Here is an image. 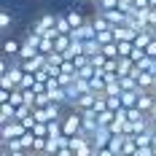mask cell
Instances as JSON below:
<instances>
[{"mask_svg":"<svg viewBox=\"0 0 156 156\" xmlns=\"http://www.w3.org/2000/svg\"><path fill=\"white\" fill-rule=\"evenodd\" d=\"M135 41H119V57H132Z\"/></svg>","mask_w":156,"mask_h":156,"instance_id":"cell-19","label":"cell"},{"mask_svg":"<svg viewBox=\"0 0 156 156\" xmlns=\"http://www.w3.org/2000/svg\"><path fill=\"white\" fill-rule=\"evenodd\" d=\"M151 8H156V0H151Z\"/></svg>","mask_w":156,"mask_h":156,"instance_id":"cell-35","label":"cell"},{"mask_svg":"<svg viewBox=\"0 0 156 156\" xmlns=\"http://www.w3.org/2000/svg\"><path fill=\"white\" fill-rule=\"evenodd\" d=\"M57 32L59 35H70L73 32V24H70L67 14H57Z\"/></svg>","mask_w":156,"mask_h":156,"instance_id":"cell-13","label":"cell"},{"mask_svg":"<svg viewBox=\"0 0 156 156\" xmlns=\"http://www.w3.org/2000/svg\"><path fill=\"white\" fill-rule=\"evenodd\" d=\"M102 54H105L108 59H119V41H113V43H105V46H102Z\"/></svg>","mask_w":156,"mask_h":156,"instance_id":"cell-20","label":"cell"},{"mask_svg":"<svg viewBox=\"0 0 156 156\" xmlns=\"http://www.w3.org/2000/svg\"><path fill=\"white\" fill-rule=\"evenodd\" d=\"M5 121H16V105L11 102H0V124Z\"/></svg>","mask_w":156,"mask_h":156,"instance_id":"cell-9","label":"cell"},{"mask_svg":"<svg viewBox=\"0 0 156 156\" xmlns=\"http://www.w3.org/2000/svg\"><path fill=\"white\" fill-rule=\"evenodd\" d=\"M137 108L143 110V113H156V94L154 92H143L140 97H137Z\"/></svg>","mask_w":156,"mask_h":156,"instance_id":"cell-3","label":"cell"},{"mask_svg":"<svg viewBox=\"0 0 156 156\" xmlns=\"http://www.w3.org/2000/svg\"><path fill=\"white\" fill-rule=\"evenodd\" d=\"M154 151H156L154 145H148V148H137V154H135V156H154Z\"/></svg>","mask_w":156,"mask_h":156,"instance_id":"cell-32","label":"cell"},{"mask_svg":"<svg viewBox=\"0 0 156 156\" xmlns=\"http://www.w3.org/2000/svg\"><path fill=\"white\" fill-rule=\"evenodd\" d=\"M41 54V43H32L27 38H22V51H19V59H32Z\"/></svg>","mask_w":156,"mask_h":156,"instance_id":"cell-4","label":"cell"},{"mask_svg":"<svg viewBox=\"0 0 156 156\" xmlns=\"http://www.w3.org/2000/svg\"><path fill=\"white\" fill-rule=\"evenodd\" d=\"M67 19H70L73 30H78V27H83V24H86V19H89V16H83L81 11H76V8H70V11H67Z\"/></svg>","mask_w":156,"mask_h":156,"instance_id":"cell-14","label":"cell"},{"mask_svg":"<svg viewBox=\"0 0 156 156\" xmlns=\"http://www.w3.org/2000/svg\"><path fill=\"white\" fill-rule=\"evenodd\" d=\"M94 100H97V94H94V92H83V94L76 100V102H73V108L86 110V108H92V105H94Z\"/></svg>","mask_w":156,"mask_h":156,"instance_id":"cell-10","label":"cell"},{"mask_svg":"<svg viewBox=\"0 0 156 156\" xmlns=\"http://www.w3.org/2000/svg\"><path fill=\"white\" fill-rule=\"evenodd\" d=\"M97 41H100L102 46H105V43H113V41H116V38H113V27H110V30H102V32H97Z\"/></svg>","mask_w":156,"mask_h":156,"instance_id":"cell-27","label":"cell"},{"mask_svg":"<svg viewBox=\"0 0 156 156\" xmlns=\"http://www.w3.org/2000/svg\"><path fill=\"white\" fill-rule=\"evenodd\" d=\"M51 51H54V38H48V35H46V38H41V54H46V57H48Z\"/></svg>","mask_w":156,"mask_h":156,"instance_id":"cell-26","label":"cell"},{"mask_svg":"<svg viewBox=\"0 0 156 156\" xmlns=\"http://www.w3.org/2000/svg\"><path fill=\"white\" fill-rule=\"evenodd\" d=\"M113 38H116V41H135L137 32L132 30L129 24H119V27H113Z\"/></svg>","mask_w":156,"mask_h":156,"instance_id":"cell-8","label":"cell"},{"mask_svg":"<svg viewBox=\"0 0 156 156\" xmlns=\"http://www.w3.org/2000/svg\"><path fill=\"white\" fill-rule=\"evenodd\" d=\"M8 102H11V105H16V108H19V105H27V102H24V89H14Z\"/></svg>","mask_w":156,"mask_h":156,"instance_id":"cell-24","label":"cell"},{"mask_svg":"<svg viewBox=\"0 0 156 156\" xmlns=\"http://www.w3.org/2000/svg\"><path fill=\"white\" fill-rule=\"evenodd\" d=\"M92 5H94V11H113V8H119V0H97Z\"/></svg>","mask_w":156,"mask_h":156,"instance_id":"cell-18","label":"cell"},{"mask_svg":"<svg viewBox=\"0 0 156 156\" xmlns=\"http://www.w3.org/2000/svg\"><path fill=\"white\" fill-rule=\"evenodd\" d=\"M143 94V89H132V92H121V102L124 108H135L137 105V97Z\"/></svg>","mask_w":156,"mask_h":156,"instance_id":"cell-12","label":"cell"},{"mask_svg":"<svg viewBox=\"0 0 156 156\" xmlns=\"http://www.w3.org/2000/svg\"><path fill=\"white\" fill-rule=\"evenodd\" d=\"M145 51H148V57H156V38L148 43V48H145Z\"/></svg>","mask_w":156,"mask_h":156,"instance_id":"cell-34","label":"cell"},{"mask_svg":"<svg viewBox=\"0 0 156 156\" xmlns=\"http://www.w3.org/2000/svg\"><path fill=\"white\" fill-rule=\"evenodd\" d=\"M14 27V14L8 11V8H3L0 11V32H3V38H5V32Z\"/></svg>","mask_w":156,"mask_h":156,"instance_id":"cell-11","label":"cell"},{"mask_svg":"<svg viewBox=\"0 0 156 156\" xmlns=\"http://www.w3.org/2000/svg\"><path fill=\"white\" fill-rule=\"evenodd\" d=\"M108 108L113 110V113H116V110H121V108H124V102H121V94H119V97H108Z\"/></svg>","mask_w":156,"mask_h":156,"instance_id":"cell-29","label":"cell"},{"mask_svg":"<svg viewBox=\"0 0 156 156\" xmlns=\"http://www.w3.org/2000/svg\"><path fill=\"white\" fill-rule=\"evenodd\" d=\"M113 121H116V113H113V110H105V113L97 116V124H100V126H110Z\"/></svg>","mask_w":156,"mask_h":156,"instance_id":"cell-22","label":"cell"},{"mask_svg":"<svg viewBox=\"0 0 156 156\" xmlns=\"http://www.w3.org/2000/svg\"><path fill=\"white\" fill-rule=\"evenodd\" d=\"M35 83H38L35 73H24V78H22V86H19V89H35Z\"/></svg>","mask_w":156,"mask_h":156,"instance_id":"cell-25","label":"cell"},{"mask_svg":"<svg viewBox=\"0 0 156 156\" xmlns=\"http://www.w3.org/2000/svg\"><path fill=\"white\" fill-rule=\"evenodd\" d=\"M119 8H121L124 14H132V11H137V8H135V0H119Z\"/></svg>","mask_w":156,"mask_h":156,"instance_id":"cell-30","label":"cell"},{"mask_svg":"<svg viewBox=\"0 0 156 156\" xmlns=\"http://www.w3.org/2000/svg\"><path fill=\"white\" fill-rule=\"evenodd\" d=\"M62 73H67V76H73V78H76V76H78L76 62H73V59H65V62H62Z\"/></svg>","mask_w":156,"mask_h":156,"instance_id":"cell-28","label":"cell"},{"mask_svg":"<svg viewBox=\"0 0 156 156\" xmlns=\"http://www.w3.org/2000/svg\"><path fill=\"white\" fill-rule=\"evenodd\" d=\"M97 73H100V67H94V65L89 62L86 67H81V70H78V78H86V81H92V78L97 76Z\"/></svg>","mask_w":156,"mask_h":156,"instance_id":"cell-21","label":"cell"},{"mask_svg":"<svg viewBox=\"0 0 156 156\" xmlns=\"http://www.w3.org/2000/svg\"><path fill=\"white\" fill-rule=\"evenodd\" d=\"M19 51H22V41H16V38H3V57H19Z\"/></svg>","mask_w":156,"mask_h":156,"instance_id":"cell-6","label":"cell"},{"mask_svg":"<svg viewBox=\"0 0 156 156\" xmlns=\"http://www.w3.org/2000/svg\"><path fill=\"white\" fill-rule=\"evenodd\" d=\"M135 8H137V11H145V8H151V0H135Z\"/></svg>","mask_w":156,"mask_h":156,"instance_id":"cell-33","label":"cell"},{"mask_svg":"<svg viewBox=\"0 0 156 156\" xmlns=\"http://www.w3.org/2000/svg\"><path fill=\"white\" fill-rule=\"evenodd\" d=\"M70 43H73V38H70V35H57V38H54V51L65 54V51L70 48Z\"/></svg>","mask_w":156,"mask_h":156,"instance_id":"cell-16","label":"cell"},{"mask_svg":"<svg viewBox=\"0 0 156 156\" xmlns=\"http://www.w3.org/2000/svg\"><path fill=\"white\" fill-rule=\"evenodd\" d=\"M110 137H113V132H110L108 126H97L94 135H92L94 148H108V145H110Z\"/></svg>","mask_w":156,"mask_h":156,"instance_id":"cell-2","label":"cell"},{"mask_svg":"<svg viewBox=\"0 0 156 156\" xmlns=\"http://www.w3.org/2000/svg\"><path fill=\"white\" fill-rule=\"evenodd\" d=\"M124 140H126V135H113V137H110V151H113V154H119L121 156V151H124Z\"/></svg>","mask_w":156,"mask_h":156,"instance_id":"cell-17","label":"cell"},{"mask_svg":"<svg viewBox=\"0 0 156 156\" xmlns=\"http://www.w3.org/2000/svg\"><path fill=\"white\" fill-rule=\"evenodd\" d=\"M94 3H97V0H94Z\"/></svg>","mask_w":156,"mask_h":156,"instance_id":"cell-39","label":"cell"},{"mask_svg":"<svg viewBox=\"0 0 156 156\" xmlns=\"http://www.w3.org/2000/svg\"><path fill=\"white\" fill-rule=\"evenodd\" d=\"M83 3H94V0H83Z\"/></svg>","mask_w":156,"mask_h":156,"instance_id":"cell-36","label":"cell"},{"mask_svg":"<svg viewBox=\"0 0 156 156\" xmlns=\"http://www.w3.org/2000/svg\"><path fill=\"white\" fill-rule=\"evenodd\" d=\"M132 70H135V59H132V57H119V59H116V76L119 78L132 76Z\"/></svg>","mask_w":156,"mask_h":156,"instance_id":"cell-5","label":"cell"},{"mask_svg":"<svg viewBox=\"0 0 156 156\" xmlns=\"http://www.w3.org/2000/svg\"><path fill=\"white\" fill-rule=\"evenodd\" d=\"M137 86H140L143 92H154V89H156V73H151V70L140 73V78H137Z\"/></svg>","mask_w":156,"mask_h":156,"instance_id":"cell-7","label":"cell"},{"mask_svg":"<svg viewBox=\"0 0 156 156\" xmlns=\"http://www.w3.org/2000/svg\"><path fill=\"white\" fill-rule=\"evenodd\" d=\"M24 132H27V126L22 124V121H5V124H0V143L14 140V137H22Z\"/></svg>","mask_w":156,"mask_h":156,"instance_id":"cell-1","label":"cell"},{"mask_svg":"<svg viewBox=\"0 0 156 156\" xmlns=\"http://www.w3.org/2000/svg\"><path fill=\"white\" fill-rule=\"evenodd\" d=\"M154 94H156V89H154Z\"/></svg>","mask_w":156,"mask_h":156,"instance_id":"cell-38","label":"cell"},{"mask_svg":"<svg viewBox=\"0 0 156 156\" xmlns=\"http://www.w3.org/2000/svg\"><path fill=\"white\" fill-rule=\"evenodd\" d=\"M100 51H102V43H100L97 38H92V41H83V54H86L89 59H92L94 54H100Z\"/></svg>","mask_w":156,"mask_h":156,"instance_id":"cell-15","label":"cell"},{"mask_svg":"<svg viewBox=\"0 0 156 156\" xmlns=\"http://www.w3.org/2000/svg\"><path fill=\"white\" fill-rule=\"evenodd\" d=\"M46 145H48V137H38V135H35V143H32V154H46Z\"/></svg>","mask_w":156,"mask_h":156,"instance_id":"cell-23","label":"cell"},{"mask_svg":"<svg viewBox=\"0 0 156 156\" xmlns=\"http://www.w3.org/2000/svg\"><path fill=\"white\" fill-rule=\"evenodd\" d=\"M154 156H156V151H154Z\"/></svg>","mask_w":156,"mask_h":156,"instance_id":"cell-37","label":"cell"},{"mask_svg":"<svg viewBox=\"0 0 156 156\" xmlns=\"http://www.w3.org/2000/svg\"><path fill=\"white\" fill-rule=\"evenodd\" d=\"M105 62H108V57H105L102 51H100V54H94V57H92V65H94V67H100V70L105 67Z\"/></svg>","mask_w":156,"mask_h":156,"instance_id":"cell-31","label":"cell"}]
</instances>
